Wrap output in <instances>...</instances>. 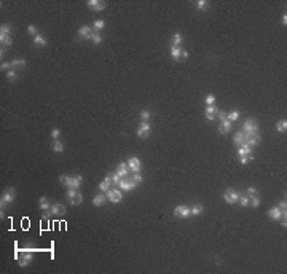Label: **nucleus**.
I'll return each mask as SVG.
<instances>
[{"instance_id": "f257e3e1", "label": "nucleus", "mask_w": 287, "mask_h": 274, "mask_svg": "<svg viewBox=\"0 0 287 274\" xmlns=\"http://www.w3.org/2000/svg\"><path fill=\"white\" fill-rule=\"evenodd\" d=\"M241 131L244 132L246 137H251V136L258 134V123H257V120H255V118H247V120L243 123Z\"/></svg>"}, {"instance_id": "f03ea898", "label": "nucleus", "mask_w": 287, "mask_h": 274, "mask_svg": "<svg viewBox=\"0 0 287 274\" xmlns=\"http://www.w3.org/2000/svg\"><path fill=\"white\" fill-rule=\"evenodd\" d=\"M59 182H61L64 186L77 190V188L81 185L83 178H81V175H75V177H72V175H61V177H59Z\"/></svg>"}, {"instance_id": "7ed1b4c3", "label": "nucleus", "mask_w": 287, "mask_h": 274, "mask_svg": "<svg viewBox=\"0 0 287 274\" xmlns=\"http://www.w3.org/2000/svg\"><path fill=\"white\" fill-rule=\"evenodd\" d=\"M14 196H16V191H14V188H8V190L2 194V201H0V207H2V214H3V209L6 207V204H10L13 199H14Z\"/></svg>"}, {"instance_id": "20e7f679", "label": "nucleus", "mask_w": 287, "mask_h": 274, "mask_svg": "<svg viewBox=\"0 0 287 274\" xmlns=\"http://www.w3.org/2000/svg\"><path fill=\"white\" fill-rule=\"evenodd\" d=\"M107 199H109L110 202H113V204L120 202V201L123 199L121 190H120V188H110V190L107 191Z\"/></svg>"}, {"instance_id": "39448f33", "label": "nucleus", "mask_w": 287, "mask_h": 274, "mask_svg": "<svg viewBox=\"0 0 287 274\" xmlns=\"http://www.w3.org/2000/svg\"><path fill=\"white\" fill-rule=\"evenodd\" d=\"M190 215H191V211L188 206H177L174 209V217H177V219H188Z\"/></svg>"}, {"instance_id": "423d86ee", "label": "nucleus", "mask_w": 287, "mask_h": 274, "mask_svg": "<svg viewBox=\"0 0 287 274\" xmlns=\"http://www.w3.org/2000/svg\"><path fill=\"white\" fill-rule=\"evenodd\" d=\"M14 257L18 258V263H19V266H27L31 261H32V258H34V255H32V252H24L23 255H19V253H16Z\"/></svg>"}, {"instance_id": "0eeeda50", "label": "nucleus", "mask_w": 287, "mask_h": 274, "mask_svg": "<svg viewBox=\"0 0 287 274\" xmlns=\"http://www.w3.org/2000/svg\"><path fill=\"white\" fill-rule=\"evenodd\" d=\"M223 199H225L228 204H236L238 199H239V193L235 191V190H231V188H228V190L223 193Z\"/></svg>"}, {"instance_id": "6e6552de", "label": "nucleus", "mask_w": 287, "mask_h": 274, "mask_svg": "<svg viewBox=\"0 0 287 274\" xmlns=\"http://www.w3.org/2000/svg\"><path fill=\"white\" fill-rule=\"evenodd\" d=\"M150 134V125H149V121H142L141 125H139L137 128V136L141 137V139H147Z\"/></svg>"}, {"instance_id": "1a4fd4ad", "label": "nucleus", "mask_w": 287, "mask_h": 274, "mask_svg": "<svg viewBox=\"0 0 287 274\" xmlns=\"http://www.w3.org/2000/svg\"><path fill=\"white\" fill-rule=\"evenodd\" d=\"M86 5L91 8L92 11H102V10H105V6H107V3L102 2V0H88Z\"/></svg>"}, {"instance_id": "9d476101", "label": "nucleus", "mask_w": 287, "mask_h": 274, "mask_svg": "<svg viewBox=\"0 0 287 274\" xmlns=\"http://www.w3.org/2000/svg\"><path fill=\"white\" fill-rule=\"evenodd\" d=\"M118 186H120V190H123V191H131V190H134V188H136V183L133 180H129L128 177H121V180H120Z\"/></svg>"}, {"instance_id": "9b49d317", "label": "nucleus", "mask_w": 287, "mask_h": 274, "mask_svg": "<svg viewBox=\"0 0 287 274\" xmlns=\"http://www.w3.org/2000/svg\"><path fill=\"white\" fill-rule=\"evenodd\" d=\"M78 35H80V39L91 40V39H92V35H94V32H92V29H91L89 26H81V27H80V31H78Z\"/></svg>"}, {"instance_id": "f8f14e48", "label": "nucleus", "mask_w": 287, "mask_h": 274, "mask_svg": "<svg viewBox=\"0 0 287 274\" xmlns=\"http://www.w3.org/2000/svg\"><path fill=\"white\" fill-rule=\"evenodd\" d=\"M128 166H129V171H133V172H141V169H142V163H141V159L139 158H131L128 161Z\"/></svg>"}, {"instance_id": "ddd939ff", "label": "nucleus", "mask_w": 287, "mask_h": 274, "mask_svg": "<svg viewBox=\"0 0 287 274\" xmlns=\"http://www.w3.org/2000/svg\"><path fill=\"white\" fill-rule=\"evenodd\" d=\"M219 110H220V108L215 105V104H214V105H207V107H206V118H207L209 121L215 120V118H217Z\"/></svg>"}, {"instance_id": "4468645a", "label": "nucleus", "mask_w": 287, "mask_h": 274, "mask_svg": "<svg viewBox=\"0 0 287 274\" xmlns=\"http://www.w3.org/2000/svg\"><path fill=\"white\" fill-rule=\"evenodd\" d=\"M50 214H51V215H58V217H61V215L66 214V207H64L62 204H53V206H51V209H50Z\"/></svg>"}, {"instance_id": "2eb2a0df", "label": "nucleus", "mask_w": 287, "mask_h": 274, "mask_svg": "<svg viewBox=\"0 0 287 274\" xmlns=\"http://www.w3.org/2000/svg\"><path fill=\"white\" fill-rule=\"evenodd\" d=\"M249 153H252V147H249L246 142H243L241 145H238V155L239 156H246Z\"/></svg>"}, {"instance_id": "dca6fc26", "label": "nucleus", "mask_w": 287, "mask_h": 274, "mask_svg": "<svg viewBox=\"0 0 287 274\" xmlns=\"http://www.w3.org/2000/svg\"><path fill=\"white\" fill-rule=\"evenodd\" d=\"M110 183H112V177L107 175L104 180L99 183V190L102 191V193H104V191H109V190H110Z\"/></svg>"}, {"instance_id": "f3484780", "label": "nucleus", "mask_w": 287, "mask_h": 274, "mask_svg": "<svg viewBox=\"0 0 287 274\" xmlns=\"http://www.w3.org/2000/svg\"><path fill=\"white\" fill-rule=\"evenodd\" d=\"M281 215H282V211L279 209V207H273V209L268 211V217H270V219H273V220H279Z\"/></svg>"}, {"instance_id": "a211bd4d", "label": "nucleus", "mask_w": 287, "mask_h": 274, "mask_svg": "<svg viewBox=\"0 0 287 274\" xmlns=\"http://www.w3.org/2000/svg\"><path fill=\"white\" fill-rule=\"evenodd\" d=\"M231 126H233V123H231V121H228V120H225V121H222V123H220L219 131L222 132V134H228V132H230V129H231Z\"/></svg>"}, {"instance_id": "6ab92c4d", "label": "nucleus", "mask_w": 287, "mask_h": 274, "mask_svg": "<svg viewBox=\"0 0 287 274\" xmlns=\"http://www.w3.org/2000/svg\"><path fill=\"white\" fill-rule=\"evenodd\" d=\"M117 172L121 175V177H128L129 175V166H128V163H120Z\"/></svg>"}, {"instance_id": "aec40b11", "label": "nucleus", "mask_w": 287, "mask_h": 274, "mask_svg": "<svg viewBox=\"0 0 287 274\" xmlns=\"http://www.w3.org/2000/svg\"><path fill=\"white\" fill-rule=\"evenodd\" d=\"M233 142L236 144V145H241L243 142H246V136H244V132L239 129L236 134H235V137H233Z\"/></svg>"}, {"instance_id": "412c9836", "label": "nucleus", "mask_w": 287, "mask_h": 274, "mask_svg": "<svg viewBox=\"0 0 287 274\" xmlns=\"http://www.w3.org/2000/svg\"><path fill=\"white\" fill-rule=\"evenodd\" d=\"M104 202H105V194H102V193H99V194H96L94 198H92V206H96V207L102 206Z\"/></svg>"}, {"instance_id": "4be33fe9", "label": "nucleus", "mask_w": 287, "mask_h": 274, "mask_svg": "<svg viewBox=\"0 0 287 274\" xmlns=\"http://www.w3.org/2000/svg\"><path fill=\"white\" fill-rule=\"evenodd\" d=\"M10 32H11V26L3 24L2 27H0V40L5 39V37H10Z\"/></svg>"}, {"instance_id": "5701e85b", "label": "nucleus", "mask_w": 287, "mask_h": 274, "mask_svg": "<svg viewBox=\"0 0 287 274\" xmlns=\"http://www.w3.org/2000/svg\"><path fill=\"white\" fill-rule=\"evenodd\" d=\"M51 148H53L54 153H62V152H64V144L61 142V140H53Z\"/></svg>"}, {"instance_id": "b1692460", "label": "nucleus", "mask_w": 287, "mask_h": 274, "mask_svg": "<svg viewBox=\"0 0 287 274\" xmlns=\"http://www.w3.org/2000/svg\"><path fill=\"white\" fill-rule=\"evenodd\" d=\"M171 56H172L175 61H179L180 56H182V48H180V46H172V48H171Z\"/></svg>"}, {"instance_id": "393cba45", "label": "nucleus", "mask_w": 287, "mask_h": 274, "mask_svg": "<svg viewBox=\"0 0 287 274\" xmlns=\"http://www.w3.org/2000/svg\"><path fill=\"white\" fill-rule=\"evenodd\" d=\"M39 207H40L42 211H45V212H46V211H50V209H51V204H50V201L46 199V198H40Z\"/></svg>"}, {"instance_id": "a878e982", "label": "nucleus", "mask_w": 287, "mask_h": 274, "mask_svg": "<svg viewBox=\"0 0 287 274\" xmlns=\"http://www.w3.org/2000/svg\"><path fill=\"white\" fill-rule=\"evenodd\" d=\"M34 43H35L37 46H45V45H46V39H45L42 34H39V35L34 37Z\"/></svg>"}, {"instance_id": "bb28decb", "label": "nucleus", "mask_w": 287, "mask_h": 274, "mask_svg": "<svg viewBox=\"0 0 287 274\" xmlns=\"http://www.w3.org/2000/svg\"><path fill=\"white\" fill-rule=\"evenodd\" d=\"M182 42H183V37H182L179 32H175V34H174V37H172V43H174L172 46H180V45H182Z\"/></svg>"}, {"instance_id": "cd10ccee", "label": "nucleus", "mask_w": 287, "mask_h": 274, "mask_svg": "<svg viewBox=\"0 0 287 274\" xmlns=\"http://www.w3.org/2000/svg\"><path fill=\"white\" fill-rule=\"evenodd\" d=\"M26 65V59L24 58H18L11 61V67H24Z\"/></svg>"}, {"instance_id": "c85d7f7f", "label": "nucleus", "mask_w": 287, "mask_h": 274, "mask_svg": "<svg viewBox=\"0 0 287 274\" xmlns=\"http://www.w3.org/2000/svg\"><path fill=\"white\" fill-rule=\"evenodd\" d=\"M276 129H277V132H285L287 121L285 120H279V121H277V125H276Z\"/></svg>"}, {"instance_id": "c756f323", "label": "nucleus", "mask_w": 287, "mask_h": 274, "mask_svg": "<svg viewBox=\"0 0 287 274\" xmlns=\"http://www.w3.org/2000/svg\"><path fill=\"white\" fill-rule=\"evenodd\" d=\"M238 118H239V112H238V110H233V112H230L228 115H227V120L231 121V123H235Z\"/></svg>"}, {"instance_id": "7c9ffc66", "label": "nucleus", "mask_w": 287, "mask_h": 274, "mask_svg": "<svg viewBox=\"0 0 287 274\" xmlns=\"http://www.w3.org/2000/svg\"><path fill=\"white\" fill-rule=\"evenodd\" d=\"M203 209H204V207H203L201 204H195L193 207H190V211H191V215H199V214L203 212Z\"/></svg>"}, {"instance_id": "2f4dec72", "label": "nucleus", "mask_w": 287, "mask_h": 274, "mask_svg": "<svg viewBox=\"0 0 287 274\" xmlns=\"http://www.w3.org/2000/svg\"><path fill=\"white\" fill-rule=\"evenodd\" d=\"M249 201H251V199H249V196H246V194H241V193H239V199H238V202L241 204L243 207L249 206Z\"/></svg>"}, {"instance_id": "473e14b6", "label": "nucleus", "mask_w": 287, "mask_h": 274, "mask_svg": "<svg viewBox=\"0 0 287 274\" xmlns=\"http://www.w3.org/2000/svg\"><path fill=\"white\" fill-rule=\"evenodd\" d=\"M92 26H94L96 31H100V29H104V27H105V21L104 19H96L94 22H92Z\"/></svg>"}, {"instance_id": "72a5a7b5", "label": "nucleus", "mask_w": 287, "mask_h": 274, "mask_svg": "<svg viewBox=\"0 0 287 274\" xmlns=\"http://www.w3.org/2000/svg\"><path fill=\"white\" fill-rule=\"evenodd\" d=\"M83 202V196H81V193H77V196L73 198V199H70V204L72 206H78V204H81Z\"/></svg>"}, {"instance_id": "f704fd0d", "label": "nucleus", "mask_w": 287, "mask_h": 274, "mask_svg": "<svg viewBox=\"0 0 287 274\" xmlns=\"http://www.w3.org/2000/svg\"><path fill=\"white\" fill-rule=\"evenodd\" d=\"M131 180L137 185V183H141L142 180H144V177H142V174L141 172H134V175H131Z\"/></svg>"}, {"instance_id": "c9c22d12", "label": "nucleus", "mask_w": 287, "mask_h": 274, "mask_svg": "<svg viewBox=\"0 0 287 274\" xmlns=\"http://www.w3.org/2000/svg\"><path fill=\"white\" fill-rule=\"evenodd\" d=\"M249 199H251V201H249V204H251L252 207H258V206H260V198H258V196H251Z\"/></svg>"}, {"instance_id": "e433bc0d", "label": "nucleus", "mask_w": 287, "mask_h": 274, "mask_svg": "<svg viewBox=\"0 0 287 274\" xmlns=\"http://www.w3.org/2000/svg\"><path fill=\"white\" fill-rule=\"evenodd\" d=\"M6 78L10 80V81H16V80H18V73H16V70H8V72H6Z\"/></svg>"}, {"instance_id": "4c0bfd02", "label": "nucleus", "mask_w": 287, "mask_h": 274, "mask_svg": "<svg viewBox=\"0 0 287 274\" xmlns=\"http://www.w3.org/2000/svg\"><path fill=\"white\" fill-rule=\"evenodd\" d=\"M110 177H112V183L118 186V183H120V180H121V175H120L118 172H113V174H110Z\"/></svg>"}, {"instance_id": "58836bf2", "label": "nucleus", "mask_w": 287, "mask_h": 274, "mask_svg": "<svg viewBox=\"0 0 287 274\" xmlns=\"http://www.w3.org/2000/svg\"><path fill=\"white\" fill-rule=\"evenodd\" d=\"M204 100H206V105H214L215 104V96L214 94H207Z\"/></svg>"}, {"instance_id": "ea45409f", "label": "nucleus", "mask_w": 287, "mask_h": 274, "mask_svg": "<svg viewBox=\"0 0 287 274\" xmlns=\"http://www.w3.org/2000/svg\"><path fill=\"white\" fill-rule=\"evenodd\" d=\"M149 118H150V112L149 110H142L141 112V120L142 121H149Z\"/></svg>"}, {"instance_id": "a19ab883", "label": "nucleus", "mask_w": 287, "mask_h": 274, "mask_svg": "<svg viewBox=\"0 0 287 274\" xmlns=\"http://www.w3.org/2000/svg\"><path fill=\"white\" fill-rule=\"evenodd\" d=\"M59 136H61V131H59L58 128H54V129L51 131V137H53V140H58Z\"/></svg>"}, {"instance_id": "79ce46f5", "label": "nucleus", "mask_w": 287, "mask_h": 274, "mask_svg": "<svg viewBox=\"0 0 287 274\" xmlns=\"http://www.w3.org/2000/svg\"><path fill=\"white\" fill-rule=\"evenodd\" d=\"M91 40H92V42H94L96 45H99L100 42H102V37H100V34H99V32H96L94 35H92V39H91Z\"/></svg>"}, {"instance_id": "37998d69", "label": "nucleus", "mask_w": 287, "mask_h": 274, "mask_svg": "<svg viewBox=\"0 0 287 274\" xmlns=\"http://www.w3.org/2000/svg\"><path fill=\"white\" fill-rule=\"evenodd\" d=\"M198 8H199V10H204V8H207L209 6V3L206 2V0H198Z\"/></svg>"}, {"instance_id": "c03bdc74", "label": "nucleus", "mask_w": 287, "mask_h": 274, "mask_svg": "<svg viewBox=\"0 0 287 274\" xmlns=\"http://www.w3.org/2000/svg\"><path fill=\"white\" fill-rule=\"evenodd\" d=\"M27 32H29L31 35H39V31H37V27L35 26H29V27H27Z\"/></svg>"}, {"instance_id": "a18cd8bd", "label": "nucleus", "mask_w": 287, "mask_h": 274, "mask_svg": "<svg viewBox=\"0 0 287 274\" xmlns=\"http://www.w3.org/2000/svg\"><path fill=\"white\" fill-rule=\"evenodd\" d=\"M77 193H78L77 190H73V188H70V190H69L66 194H67V198H69V199H73V198L77 196Z\"/></svg>"}, {"instance_id": "49530a36", "label": "nucleus", "mask_w": 287, "mask_h": 274, "mask_svg": "<svg viewBox=\"0 0 287 274\" xmlns=\"http://www.w3.org/2000/svg\"><path fill=\"white\" fill-rule=\"evenodd\" d=\"M217 118H219L220 121H225V120H227V113H225V112H222V110H219V113H217Z\"/></svg>"}, {"instance_id": "de8ad7c7", "label": "nucleus", "mask_w": 287, "mask_h": 274, "mask_svg": "<svg viewBox=\"0 0 287 274\" xmlns=\"http://www.w3.org/2000/svg\"><path fill=\"white\" fill-rule=\"evenodd\" d=\"M279 222H281V226H284V228H287V220H285V212H282V215H281V219H279Z\"/></svg>"}, {"instance_id": "09e8293b", "label": "nucleus", "mask_w": 287, "mask_h": 274, "mask_svg": "<svg viewBox=\"0 0 287 274\" xmlns=\"http://www.w3.org/2000/svg\"><path fill=\"white\" fill-rule=\"evenodd\" d=\"M247 194H249V196H255V194H257L255 186H249V188H247Z\"/></svg>"}, {"instance_id": "8fccbe9b", "label": "nucleus", "mask_w": 287, "mask_h": 274, "mask_svg": "<svg viewBox=\"0 0 287 274\" xmlns=\"http://www.w3.org/2000/svg\"><path fill=\"white\" fill-rule=\"evenodd\" d=\"M2 43H5V46H10V45L13 43L11 37H5V39H2Z\"/></svg>"}, {"instance_id": "3c124183", "label": "nucleus", "mask_w": 287, "mask_h": 274, "mask_svg": "<svg viewBox=\"0 0 287 274\" xmlns=\"http://www.w3.org/2000/svg\"><path fill=\"white\" fill-rule=\"evenodd\" d=\"M10 67H11V62H10V64H8V62H3L2 65H0V69H2V70H8Z\"/></svg>"}, {"instance_id": "603ef678", "label": "nucleus", "mask_w": 287, "mask_h": 274, "mask_svg": "<svg viewBox=\"0 0 287 274\" xmlns=\"http://www.w3.org/2000/svg\"><path fill=\"white\" fill-rule=\"evenodd\" d=\"M277 207H279V209H281L282 212H285V209H287V204H285V201H281Z\"/></svg>"}, {"instance_id": "864d4df0", "label": "nucleus", "mask_w": 287, "mask_h": 274, "mask_svg": "<svg viewBox=\"0 0 287 274\" xmlns=\"http://www.w3.org/2000/svg\"><path fill=\"white\" fill-rule=\"evenodd\" d=\"M239 158H241V164H247V161H249V159H247V155H246V156H239Z\"/></svg>"}, {"instance_id": "5fc2aeb1", "label": "nucleus", "mask_w": 287, "mask_h": 274, "mask_svg": "<svg viewBox=\"0 0 287 274\" xmlns=\"http://www.w3.org/2000/svg\"><path fill=\"white\" fill-rule=\"evenodd\" d=\"M282 24H284V26L287 24V16H285V13L282 14Z\"/></svg>"}, {"instance_id": "6e6d98bb", "label": "nucleus", "mask_w": 287, "mask_h": 274, "mask_svg": "<svg viewBox=\"0 0 287 274\" xmlns=\"http://www.w3.org/2000/svg\"><path fill=\"white\" fill-rule=\"evenodd\" d=\"M5 53H6V51H5V48H2V50H0V58H2V59H3V56H5Z\"/></svg>"}, {"instance_id": "4d7b16f0", "label": "nucleus", "mask_w": 287, "mask_h": 274, "mask_svg": "<svg viewBox=\"0 0 287 274\" xmlns=\"http://www.w3.org/2000/svg\"><path fill=\"white\" fill-rule=\"evenodd\" d=\"M182 56H183V58H185V59H187V58H188V53H187V51H185V50H182Z\"/></svg>"}]
</instances>
